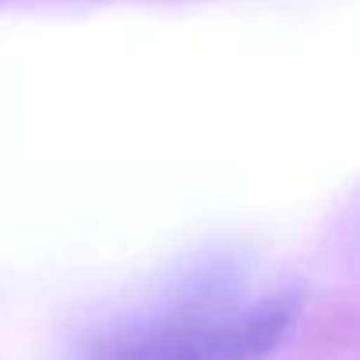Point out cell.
Wrapping results in <instances>:
<instances>
[{"label": "cell", "mask_w": 360, "mask_h": 360, "mask_svg": "<svg viewBox=\"0 0 360 360\" xmlns=\"http://www.w3.org/2000/svg\"><path fill=\"white\" fill-rule=\"evenodd\" d=\"M300 293L209 283L113 321L82 360H265L293 328Z\"/></svg>", "instance_id": "1"}]
</instances>
